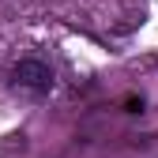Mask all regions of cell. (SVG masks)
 Here are the masks:
<instances>
[{"mask_svg":"<svg viewBox=\"0 0 158 158\" xmlns=\"http://www.w3.org/2000/svg\"><path fill=\"white\" fill-rule=\"evenodd\" d=\"M11 87L23 94H34V98H45L53 90V68L42 60H19L11 68Z\"/></svg>","mask_w":158,"mask_h":158,"instance_id":"cell-1","label":"cell"}]
</instances>
